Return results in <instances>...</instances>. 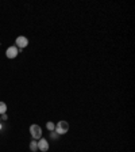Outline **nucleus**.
<instances>
[{
  "label": "nucleus",
  "instance_id": "f257e3e1",
  "mask_svg": "<svg viewBox=\"0 0 135 152\" xmlns=\"http://www.w3.org/2000/svg\"><path fill=\"white\" fill-rule=\"evenodd\" d=\"M54 130H55V132L58 133V136L66 134L68 130H69V124H68L66 121L61 119V121H58V122L55 124V129H54Z\"/></svg>",
  "mask_w": 135,
  "mask_h": 152
},
{
  "label": "nucleus",
  "instance_id": "39448f33",
  "mask_svg": "<svg viewBox=\"0 0 135 152\" xmlns=\"http://www.w3.org/2000/svg\"><path fill=\"white\" fill-rule=\"evenodd\" d=\"M49 141L46 140V138H43V137H41L39 138V141H38V151H41V152H46V151H49Z\"/></svg>",
  "mask_w": 135,
  "mask_h": 152
},
{
  "label": "nucleus",
  "instance_id": "423d86ee",
  "mask_svg": "<svg viewBox=\"0 0 135 152\" xmlns=\"http://www.w3.org/2000/svg\"><path fill=\"white\" fill-rule=\"evenodd\" d=\"M30 149H31V151L33 152H37L38 151V141H37V140H31V141H30Z\"/></svg>",
  "mask_w": 135,
  "mask_h": 152
},
{
  "label": "nucleus",
  "instance_id": "f03ea898",
  "mask_svg": "<svg viewBox=\"0 0 135 152\" xmlns=\"http://www.w3.org/2000/svg\"><path fill=\"white\" fill-rule=\"evenodd\" d=\"M30 134H31V137L34 140H39V138L42 137V128L39 125H37V124L30 125Z\"/></svg>",
  "mask_w": 135,
  "mask_h": 152
},
{
  "label": "nucleus",
  "instance_id": "6e6552de",
  "mask_svg": "<svg viewBox=\"0 0 135 152\" xmlns=\"http://www.w3.org/2000/svg\"><path fill=\"white\" fill-rule=\"evenodd\" d=\"M46 128H47V130H50V132H51V130H54V129H55V124L51 122V121H47V122H46Z\"/></svg>",
  "mask_w": 135,
  "mask_h": 152
},
{
  "label": "nucleus",
  "instance_id": "9d476101",
  "mask_svg": "<svg viewBox=\"0 0 135 152\" xmlns=\"http://www.w3.org/2000/svg\"><path fill=\"white\" fill-rule=\"evenodd\" d=\"M0 118H1V121H5V119H7V113L1 114V115H0Z\"/></svg>",
  "mask_w": 135,
  "mask_h": 152
},
{
  "label": "nucleus",
  "instance_id": "f8f14e48",
  "mask_svg": "<svg viewBox=\"0 0 135 152\" xmlns=\"http://www.w3.org/2000/svg\"><path fill=\"white\" fill-rule=\"evenodd\" d=\"M0 122H1V118H0Z\"/></svg>",
  "mask_w": 135,
  "mask_h": 152
},
{
  "label": "nucleus",
  "instance_id": "1a4fd4ad",
  "mask_svg": "<svg viewBox=\"0 0 135 152\" xmlns=\"http://www.w3.org/2000/svg\"><path fill=\"white\" fill-rule=\"evenodd\" d=\"M50 137L54 138V140H57V138H58V133L55 132V130H51V132H50Z\"/></svg>",
  "mask_w": 135,
  "mask_h": 152
},
{
  "label": "nucleus",
  "instance_id": "0eeeda50",
  "mask_svg": "<svg viewBox=\"0 0 135 152\" xmlns=\"http://www.w3.org/2000/svg\"><path fill=\"white\" fill-rule=\"evenodd\" d=\"M7 113V105L4 102H0V115Z\"/></svg>",
  "mask_w": 135,
  "mask_h": 152
},
{
  "label": "nucleus",
  "instance_id": "20e7f679",
  "mask_svg": "<svg viewBox=\"0 0 135 152\" xmlns=\"http://www.w3.org/2000/svg\"><path fill=\"white\" fill-rule=\"evenodd\" d=\"M19 54V49L15 46H10L7 48V50H5V56H7V58H15V57Z\"/></svg>",
  "mask_w": 135,
  "mask_h": 152
},
{
  "label": "nucleus",
  "instance_id": "9b49d317",
  "mask_svg": "<svg viewBox=\"0 0 135 152\" xmlns=\"http://www.w3.org/2000/svg\"><path fill=\"white\" fill-rule=\"evenodd\" d=\"M1 129H3V125H1V122H0V130H1Z\"/></svg>",
  "mask_w": 135,
  "mask_h": 152
},
{
  "label": "nucleus",
  "instance_id": "7ed1b4c3",
  "mask_svg": "<svg viewBox=\"0 0 135 152\" xmlns=\"http://www.w3.org/2000/svg\"><path fill=\"white\" fill-rule=\"evenodd\" d=\"M27 45H29V39L26 37H23V35H20V37H18L15 39V46L18 48V49H22V50H23Z\"/></svg>",
  "mask_w": 135,
  "mask_h": 152
}]
</instances>
